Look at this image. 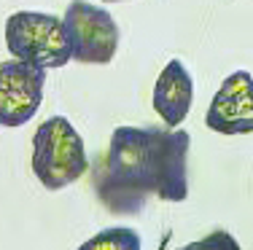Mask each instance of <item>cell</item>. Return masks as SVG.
<instances>
[{
    "label": "cell",
    "instance_id": "cell-1",
    "mask_svg": "<svg viewBox=\"0 0 253 250\" xmlns=\"http://www.w3.org/2000/svg\"><path fill=\"white\" fill-rule=\"evenodd\" d=\"M189 151L186 129L116 127L92 170L94 196L113 215H137L151 196L183 202L189 196Z\"/></svg>",
    "mask_w": 253,
    "mask_h": 250
},
{
    "label": "cell",
    "instance_id": "cell-5",
    "mask_svg": "<svg viewBox=\"0 0 253 250\" xmlns=\"http://www.w3.org/2000/svg\"><path fill=\"white\" fill-rule=\"evenodd\" d=\"M46 70L22 59L0 62V127H22L43 103Z\"/></svg>",
    "mask_w": 253,
    "mask_h": 250
},
{
    "label": "cell",
    "instance_id": "cell-6",
    "mask_svg": "<svg viewBox=\"0 0 253 250\" xmlns=\"http://www.w3.org/2000/svg\"><path fill=\"white\" fill-rule=\"evenodd\" d=\"M208 129L218 135H251L253 132V75L248 70L226 75L205 113Z\"/></svg>",
    "mask_w": 253,
    "mask_h": 250
},
{
    "label": "cell",
    "instance_id": "cell-2",
    "mask_svg": "<svg viewBox=\"0 0 253 250\" xmlns=\"http://www.w3.org/2000/svg\"><path fill=\"white\" fill-rule=\"evenodd\" d=\"M89 170L86 145L65 116H51L33 135V172L49 191L76 183Z\"/></svg>",
    "mask_w": 253,
    "mask_h": 250
},
{
    "label": "cell",
    "instance_id": "cell-9",
    "mask_svg": "<svg viewBox=\"0 0 253 250\" xmlns=\"http://www.w3.org/2000/svg\"><path fill=\"white\" fill-rule=\"evenodd\" d=\"M178 250H243V248L234 240V234H229L226 229H215V231H210V234H205L202 240L189 242V245H183Z\"/></svg>",
    "mask_w": 253,
    "mask_h": 250
},
{
    "label": "cell",
    "instance_id": "cell-10",
    "mask_svg": "<svg viewBox=\"0 0 253 250\" xmlns=\"http://www.w3.org/2000/svg\"><path fill=\"white\" fill-rule=\"evenodd\" d=\"M105 3H119V0H105Z\"/></svg>",
    "mask_w": 253,
    "mask_h": 250
},
{
    "label": "cell",
    "instance_id": "cell-8",
    "mask_svg": "<svg viewBox=\"0 0 253 250\" xmlns=\"http://www.w3.org/2000/svg\"><path fill=\"white\" fill-rule=\"evenodd\" d=\"M78 250H143V240L129 226H111L89 237Z\"/></svg>",
    "mask_w": 253,
    "mask_h": 250
},
{
    "label": "cell",
    "instance_id": "cell-3",
    "mask_svg": "<svg viewBox=\"0 0 253 250\" xmlns=\"http://www.w3.org/2000/svg\"><path fill=\"white\" fill-rule=\"evenodd\" d=\"M5 46L11 57L35 68H62L73 59L65 25L54 14L16 11L5 22Z\"/></svg>",
    "mask_w": 253,
    "mask_h": 250
},
{
    "label": "cell",
    "instance_id": "cell-4",
    "mask_svg": "<svg viewBox=\"0 0 253 250\" xmlns=\"http://www.w3.org/2000/svg\"><path fill=\"white\" fill-rule=\"evenodd\" d=\"M65 33L70 40L76 62L84 65H108L119 49V25L100 5L86 0H73L62 16Z\"/></svg>",
    "mask_w": 253,
    "mask_h": 250
},
{
    "label": "cell",
    "instance_id": "cell-7",
    "mask_svg": "<svg viewBox=\"0 0 253 250\" xmlns=\"http://www.w3.org/2000/svg\"><path fill=\"white\" fill-rule=\"evenodd\" d=\"M154 110L159 113V118L165 121V127H180L186 121L194 103V81L191 73L186 70V65L180 59L165 65V70L159 73V78L154 83Z\"/></svg>",
    "mask_w": 253,
    "mask_h": 250
}]
</instances>
